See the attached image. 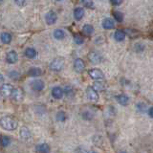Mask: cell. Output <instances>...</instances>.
Returning <instances> with one entry per match:
<instances>
[{"mask_svg": "<svg viewBox=\"0 0 153 153\" xmlns=\"http://www.w3.org/2000/svg\"><path fill=\"white\" fill-rule=\"evenodd\" d=\"M63 90H62L59 86H56L52 89V96L53 98L56 100H60L62 97H63Z\"/></svg>", "mask_w": 153, "mask_h": 153, "instance_id": "5bb4252c", "label": "cell"}, {"mask_svg": "<svg viewBox=\"0 0 153 153\" xmlns=\"http://www.w3.org/2000/svg\"><path fill=\"white\" fill-rule=\"evenodd\" d=\"M63 93H65V94H66V96H73V95H74V91H73V88H72L71 86L67 85V86H65V88H64Z\"/></svg>", "mask_w": 153, "mask_h": 153, "instance_id": "f546056e", "label": "cell"}, {"mask_svg": "<svg viewBox=\"0 0 153 153\" xmlns=\"http://www.w3.org/2000/svg\"><path fill=\"white\" fill-rule=\"evenodd\" d=\"M113 16L115 19H116V21H118V22H123V14L121 12H118V11L113 12Z\"/></svg>", "mask_w": 153, "mask_h": 153, "instance_id": "83f0119b", "label": "cell"}, {"mask_svg": "<svg viewBox=\"0 0 153 153\" xmlns=\"http://www.w3.org/2000/svg\"><path fill=\"white\" fill-rule=\"evenodd\" d=\"M86 95H87V98L90 100H92V102H98L100 99L98 92L93 87H87V89H86Z\"/></svg>", "mask_w": 153, "mask_h": 153, "instance_id": "8992f818", "label": "cell"}, {"mask_svg": "<svg viewBox=\"0 0 153 153\" xmlns=\"http://www.w3.org/2000/svg\"><path fill=\"white\" fill-rule=\"evenodd\" d=\"M36 151L40 153H47L50 151V146L48 143H39L36 146Z\"/></svg>", "mask_w": 153, "mask_h": 153, "instance_id": "2e32d148", "label": "cell"}, {"mask_svg": "<svg viewBox=\"0 0 153 153\" xmlns=\"http://www.w3.org/2000/svg\"><path fill=\"white\" fill-rule=\"evenodd\" d=\"M74 41H75V43H76V44H79V45L82 44V43L84 42L83 38L81 37L80 36H74Z\"/></svg>", "mask_w": 153, "mask_h": 153, "instance_id": "d6a6232c", "label": "cell"}, {"mask_svg": "<svg viewBox=\"0 0 153 153\" xmlns=\"http://www.w3.org/2000/svg\"><path fill=\"white\" fill-rule=\"evenodd\" d=\"M18 60V55L16 51H10L6 55V61L10 64H13Z\"/></svg>", "mask_w": 153, "mask_h": 153, "instance_id": "30bf717a", "label": "cell"}, {"mask_svg": "<svg viewBox=\"0 0 153 153\" xmlns=\"http://www.w3.org/2000/svg\"><path fill=\"white\" fill-rule=\"evenodd\" d=\"M74 68H75V70L76 72H79V73L82 72L85 69V63H84V61L81 59H75V61H74Z\"/></svg>", "mask_w": 153, "mask_h": 153, "instance_id": "4fadbf2b", "label": "cell"}, {"mask_svg": "<svg viewBox=\"0 0 153 153\" xmlns=\"http://www.w3.org/2000/svg\"><path fill=\"white\" fill-rule=\"evenodd\" d=\"M1 97H2V95H1V92H0V99H1Z\"/></svg>", "mask_w": 153, "mask_h": 153, "instance_id": "74e56055", "label": "cell"}, {"mask_svg": "<svg viewBox=\"0 0 153 153\" xmlns=\"http://www.w3.org/2000/svg\"><path fill=\"white\" fill-rule=\"evenodd\" d=\"M20 138L24 142H29L31 141L32 139V135H31V132L29 130V128L26 127V126H22L20 128Z\"/></svg>", "mask_w": 153, "mask_h": 153, "instance_id": "52a82bcc", "label": "cell"}, {"mask_svg": "<svg viewBox=\"0 0 153 153\" xmlns=\"http://www.w3.org/2000/svg\"><path fill=\"white\" fill-rule=\"evenodd\" d=\"M65 36H66V33L63 30H61V29H56V30L54 31V37L56 39L61 40V39H63Z\"/></svg>", "mask_w": 153, "mask_h": 153, "instance_id": "7402d4cb", "label": "cell"}, {"mask_svg": "<svg viewBox=\"0 0 153 153\" xmlns=\"http://www.w3.org/2000/svg\"><path fill=\"white\" fill-rule=\"evenodd\" d=\"M25 1H26V0H14V3H16L17 6L22 7L23 5L25 4Z\"/></svg>", "mask_w": 153, "mask_h": 153, "instance_id": "e575fe53", "label": "cell"}, {"mask_svg": "<svg viewBox=\"0 0 153 153\" xmlns=\"http://www.w3.org/2000/svg\"><path fill=\"white\" fill-rule=\"evenodd\" d=\"M148 115H149L151 118H153V106L148 109Z\"/></svg>", "mask_w": 153, "mask_h": 153, "instance_id": "d590c367", "label": "cell"}, {"mask_svg": "<svg viewBox=\"0 0 153 153\" xmlns=\"http://www.w3.org/2000/svg\"><path fill=\"white\" fill-rule=\"evenodd\" d=\"M13 87L10 83H4L0 88V92L3 97H10L13 92Z\"/></svg>", "mask_w": 153, "mask_h": 153, "instance_id": "ba28073f", "label": "cell"}, {"mask_svg": "<svg viewBox=\"0 0 153 153\" xmlns=\"http://www.w3.org/2000/svg\"><path fill=\"white\" fill-rule=\"evenodd\" d=\"M64 59L63 57H56L52 60L51 64H50V68L52 71L55 72H59L60 71L64 66Z\"/></svg>", "mask_w": 153, "mask_h": 153, "instance_id": "7a4b0ae2", "label": "cell"}, {"mask_svg": "<svg viewBox=\"0 0 153 153\" xmlns=\"http://www.w3.org/2000/svg\"><path fill=\"white\" fill-rule=\"evenodd\" d=\"M45 20H46V23L48 24V25H53V24H55L57 20L56 13L53 11L48 12L45 16Z\"/></svg>", "mask_w": 153, "mask_h": 153, "instance_id": "9c48e42d", "label": "cell"}, {"mask_svg": "<svg viewBox=\"0 0 153 153\" xmlns=\"http://www.w3.org/2000/svg\"><path fill=\"white\" fill-rule=\"evenodd\" d=\"M93 117H94L93 113H91L90 111H88V110H86V111H84L82 113V118L84 120H92Z\"/></svg>", "mask_w": 153, "mask_h": 153, "instance_id": "f1b7e54d", "label": "cell"}, {"mask_svg": "<svg viewBox=\"0 0 153 153\" xmlns=\"http://www.w3.org/2000/svg\"><path fill=\"white\" fill-rule=\"evenodd\" d=\"M116 100H117V102L123 105V106H126V105L129 104V98H128V96L126 95V94H120V95H117L116 96Z\"/></svg>", "mask_w": 153, "mask_h": 153, "instance_id": "7c38bea8", "label": "cell"}, {"mask_svg": "<svg viewBox=\"0 0 153 153\" xmlns=\"http://www.w3.org/2000/svg\"><path fill=\"white\" fill-rule=\"evenodd\" d=\"M88 59L92 62V63H100L102 61V56H100L98 52H90L88 55Z\"/></svg>", "mask_w": 153, "mask_h": 153, "instance_id": "8fae6325", "label": "cell"}, {"mask_svg": "<svg viewBox=\"0 0 153 153\" xmlns=\"http://www.w3.org/2000/svg\"><path fill=\"white\" fill-rule=\"evenodd\" d=\"M28 75L31 76H39L42 75V70L38 67H32V68L29 69Z\"/></svg>", "mask_w": 153, "mask_h": 153, "instance_id": "d6986e66", "label": "cell"}, {"mask_svg": "<svg viewBox=\"0 0 153 153\" xmlns=\"http://www.w3.org/2000/svg\"><path fill=\"white\" fill-rule=\"evenodd\" d=\"M110 1H111V4L114 5V6H120L123 0H110Z\"/></svg>", "mask_w": 153, "mask_h": 153, "instance_id": "836d02e7", "label": "cell"}, {"mask_svg": "<svg viewBox=\"0 0 153 153\" xmlns=\"http://www.w3.org/2000/svg\"><path fill=\"white\" fill-rule=\"evenodd\" d=\"M56 1H61V0H56Z\"/></svg>", "mask_w": 153, "mask_h": 153, "instance_id": "f35d334b", "label": "cell"}, {"mask_svg": "<svg viewBox=\"0 0 153 153\" xmlns=\"http://www.w3.org/2000/svg\"><path fill=\"white\" fill-rule=\"evenodd\" d=\"M92 87L97 91V92H99V91H103L105 89V85H104V83L100 82V81H96V82L93 83Z\"/></svg>", "mask_w": 153, "mask_h": 153, "instance_id": "d4e9b609", "label": "cell"}, {"mask_svg": "<svg viewBox=\"0 0 153 153\" xmlns=\"http://www.w3.org/2000/svg\"><path fill=\"white\" fill-rule=\"evenodd\" d=\"M84 16V10L82 8H76L75 11H74V17L76 20H81L82 19V17Z\"/></svg>", "mask_w": 153, "mask_h": 153, "instance_id": "ac0fdd59", "label": "cell"}, {"mask_svg": "<svg viewBox=\"0 0 153 153\" xmlns=\"http://www.w3.org/2000/svg\"><path fill=\"white\" fill-rule=\"evenodd\" d=\"M137 107H138V110L142 113H145L146 111V105L143 102H139L137 103Z\"/></svg>", "mask_w": 153, "mask_h": 153, "instance_id": "4dcf8cb0", "label": "cell"}, {"mask_svg": "<svg viewBox=\"0 0 153 153\" xmlns=\"http://www.w3.org/2000/svg\"><path fill=\"white\" fill-rule=\"evenodd\" d=\"M0 39H1V41L4 43V44H10V43L12 42L13 37H12L11 33H9L7 32H4L0 35Z\"/></svg>", "mask_w": 153, "mask_h": 153, "instance_id": "9a60e30c", "label": "cell"}, {"mask_svg": "<svg viewBox=\"0 0 153 153\" xmlns=\"http://www.w3.org/2000/svg\"><path fill=\"white\" fill-rule=\"evenodd\" d=\"M81 3L83 4V6L85 8H88V9H94L95 7L93 0H81Z\"/></svg>", "mask_w": 153, "mask_h": 153, "instance_id": "4316f807", "label": "cell"}, {"mask_svg": "<svg viewBox=\"0 0 153 153\" xmlns=\"http://www.w3.org/2000/svg\"><path fill=\"white\" fill-rule=\"evenodd\" d=\"M102 27L105 30H111L115 27V23L111 18H105L102 21Z\"/></svg>", "mask_w": 153, "mask_h": 153, "instance_id": "e0dca14e", "label": "cell"}, {"mask_svg": "<svg viewBox=\"0 0 153 153\" xmlns=\"http://www.w3.org/2000/svg\"><path fill=\"white\" fill-rule=\"evenodd\" d=\"M88 75L90 76V78L92 79H96V80H102L104 79V74L102 70H100L98 68H93L90 69L88 71Z\"/></svg>", "mask_w": 153, "mask_h": 153, "instance_id": "3957f363", "label": "cell"}, {"mask_svg": "<svg viewBox=\"0 0 153 153\" xmlns=\"http://www.w3.org/2000/svg\"><path fill=\"white\" fill-rule=\"evenodd\" d=\"M66 119H67V115L64 111H59V112L56 113V120L59 122L63 123L66 121Z\"/></svg>", "mask_w": 153, "mask_h": 153, "instance_id": "484cf974", "label": "cell"}, {"mask_svg": "<svg viewBox=\"0 0 153 153\" xmlns=\"http://www.w3.org/2000/svg\"><path fill=\"white\" fill-rule=\"evenodd\" d=\"M0 126H1L4 130L13 131V130H16V129L17 122L12 117L3 116L0 118Z\"/></svg>", "mask_w": 153, "mask_h": 153, "instance_id": "6da1fadb", "label": "cell"}, {"mask_svg": "<svg viewBox=\"0 0 153 153\" xmlns=\"http://www.w3.org/2000/svg\"><path fill=\"white\" fill-rule=\"evenodd\" d=\"M10 145H11V139H10V137L5 135L0 136V146L2 147H7Z\"/></svg>", "mask_w": 153, "mask_h": 153, "instance_id": "44dd1931", "label": "cell"}, {"mask_svg": "<svg viewBox=\"0 0 153 153\" xmlns=\"http://www.w3.org/2000/svg\"><path fill=\"white\" fill-rule=\"evenodd\" d=\"M10 97L12 98L13 100L16 102H20L24 100V93H23V90L20 88H13V92L11 94Z\"/></svg>", "mask_w": 153, "mask_h": 153, "instance_id": "277c9868", "label": "cell"}, {"mask_svg": "<svg viewBox=\"0 0 153 153\" xmlns=\"http://www.w3.org/2000/svg\"><path fill=\"white\" fill-rule=\"evenodd\" d=\"M36 55H37V53L33 48H27L25 50V56L28 59H35Z\"/></svg>", "mask_w": 153, "mask_h": 153, "instance_id": "cb8c5ba5", "label": "cell"}, {"mask_svg": "<svg viewBox=\"0 0 153 153\" xmlns=\"http://www.w3.org/2000/svg\"><path fill=\"white\" fill-rule=\"evenodd\" d=\"M94 27L92 25H90V24H85V25L83 26L82 28V32L84 35L86 36H91V35H93V33H94Z\"/></svg>", "mask_w": 153, "mask_h": 153, "instance_id": "603a6c76", "label": "cell"}, {"mask_svg": "<svg viewBox=\"0 0 153 153\" xmlns=\"http://www.w3.org/2000/svg\"><path fill=\"white\" fill-rule=\"evenodd\" d=\"M114 38L116 41L121 42L126 38V33H124L123 30H117L114 33Z\"/></svg>", "mask_w": 153, "mask_h": 153, "instance_id": "ffe728a7", "label": "cell"}, {"mask_svg": "<svg viewBox=\"0 0 153 153\" xmlns=\"http://www.w3.org/2000/svg\"><path fill=\"white\" fill-rule=\"evenodd\" d=\"M3 81H4V76L1 73H0V83L3 82Z\"/></svg>", "mask_w": 153, "mask_h": 153, "instance_id": "8d00e7d4", "label": "cell"}, {"mask_svg": "<svg viewBox=\"0 0 153 153\" xmlns=\"http://www.w3.org/2000/svg\"><path fill=\"white\" fill-rule=\"evenodd\" d=\"M31 87L36 92H40V91L44 89L45 84L41 79H33L31 82Z\"/></svg>", "mask_w": 153, "mask_h": 153, "instance_id": "5b68a950", "label": "cell"}, {"mask_svg": "<svg viewBox=\"0 0 153 153\" xmlns=\"http://www.w3.org/2000/svg\"><path fill=\"white\" fill-rule=\"evenodd\" d=\"M9 76L12 79H17L18 78H19V73L18 72H16V71H11L9 73Z\"/></svg>", "mask_w": 153, "mask_h": 153, "instance_id": "1f68e13d", "label": "cell"}]
</instances>
